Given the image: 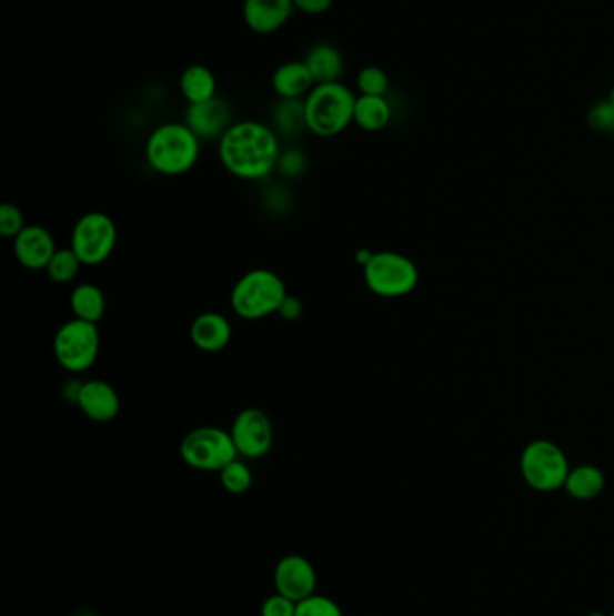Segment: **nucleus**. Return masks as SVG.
Here are the masks:
<instances>
[{"label":"nucleus","instance_id":"9","mask_svg":"<svg viewBox=\"0 0 614 616\" xmlns=\"http://www.w3.org/2000/svg\"><path fill=\"white\" fill-rule=\"evenodd\" d=\"M118 245V225L103 211H89L72 228L71 248L87 267H95L110 259Z\"/></svg>","mask_w":614,"mask_h":616},{"label":"nucleus","instance_id":"14","mask_svg":"<svg viewBox=\"0 0 614 616\" xmlns=\"http://www.w3.org/2000/svg\"><path fill=\"white\" fill-rule=\"evenodd\" d=\"M77 406L81 413L98 424H107L120 415V393L112 384L101 378H89L81 384Z\"/></svg>","mask_w":614,"mask_h":616},{"label":"nucleus","instance_id":"24","mask_svg":"<svg viewBox=\"0 0 614 616\" xmlns=\"http://www.w3.org/2000/svg\"><path fill=\"white\" fill-rule=\"evenodd\" d=\"M81 265L83 263H81L78 254L69 245V248L57 249V253L53 254V259L49 262L46 273H48L51 282L58 283V285H66V283L77 280Z\"/></svg>","mask_w":614,"mask_h":616},{"label":"nucleus","instance_id":"12","mask_svg":"<svg viewBox=\"0 0 614 616\" xmlns=\"http://www.w3.org/2000/svg\"><path fill=\"white\" fill-rule=\"evenodd\" d=\"M57 249L51 231L39 224L26 225L13 240L14 259L28 271H46Z\"/></svg>","mask_w":614,"mask_h":616},{"label":"nucleus","instance_id":"5","mask_svg":"<svg viewBox=\"0 0 614 616\" xmlns=\"http://www.w3.org/2000/svg\"><path fill=\"white\" fill-rule=\"evenodd\" d=\"M182 462L202 473H220L231 462L240 458L229 431L217 425L195 427L181 440Z\"/></svg>","mask_w":614,"mask_h":616},{"label":"nucleus","instance_id":"34","mask_svg":"<svg viewBox=\"0 0 614 616\" xmlns=\"http://www.w3.org/2000/svg\"><path fill=\"white\" fill-rule=\"evenodd\" d=\"M372 256L373 251H370V249H359L358 253H355V262H358V265H361V267H364V265L372 260Z\"/></svg>","mask_w":614,"mask_h":616},{"label":"nucleus","instance_id":"2","mask_svg":"<svg viewBox=\"0 0 614 616\" xmlns=\"http://www.w3.org/2000/svg\"><path fill=\"white\" fill-rule=\"evenodd\" d=\"M201 143L187 123H162L148 135L144 158L153 172L179 178L195 166Z\"/></svg>","mask_w":614,"mask_h":616},{"label":"nucleus","instance_id":"38","mask_svg":"<svg viewBox=\"0 0 614 616\" xmlns=\"http://www.w3.org/2000/svg\"><path fill=\"white\" fill-rule=\"evenodd\" d=\"M610 616H614V613H613V615H610Z\"/></svg>","mask_w":614,"mask_h":616},{"label":"nucleus","instance_id":"28","mask_svg":"<svg viewBox=\"0 0 614 616\" xmlns=\"http://www.w3.org/2000/svg\"><path fill=\"white\" fill-rule=\"evenodd\" d=\"M24 213L20 210L19 205L6 202L0 205V234L4 239L14 240V236L26 228Z\"/></svg>","mask_w":614,"mask_h":616},{"label":"nucleus","instance_id":"29","mask_svg":"<svg viewBox=\"0 0 614 616\" xmlns=\"http://www.w3.org/2000/svg\"><path fill=\"white\" fill-rule=\"evenodd\" d=\"M587 123L596 132H614V107L610 100L596 103L587 114Z\"/></svg>","mask_w":614,"mask_h":616},{"label":"nucleus","instance_id":"7","mask_svg":"<svg viewBox=\"0 0 614 616\" xmlns=\"http://www.w3.org/2000/svg\"><path fill=\"white\" fill-rule=\"evenodd\" d=\"M100 329L89 321L72 317L54 334V359L72 375L89 372L100 357Z\"/></svg>","mask_w":614,"mask_h":616},{"label":"nucleus","instance_id":"1","mask_svg":"<svg viewBox=\"0 0 614 616\" xmlns=\"http://www.w3.org/2000/svg\"><path fill=\"white\" fill-rule=\"evenodd\" d=\"M219 158L233 178L263 181L278 170L280 138L276 130L260 121H234L219 139Z\"/></svg>","mask_w":614,"mask_h":616},{"label":"nucleus","instance_id":"35","mask_svg":"<svg viewBox=\"0 0 614 616\" xmlns=\"http://www.w3.org/2000/svg\"><path fill=\"white\" fill-rule=\"evenodd\" d=\"M610 101L611 103H613V107H614V85H613V89H611Z\"/></svg>","mask_w":614,"mask_h":616},{"label":"nucleus","instance_id":"33","mask_svg":"<svg viewBox=\"0 0 614 616\" xmlns=\"http://www.w3.org/2000/svg\"><path fill=\"white\" fill-rule=\"evenodd\" d=\"M294 8L305 14H323L334 6V0H292Z\"/></svg>","mask_w":614,"mask_h":616},{"label":"nucleus","instance_id":"32","mask_svg":"<svg viewBox=\"0 0 614 616\" xmlns=\"http://www.w3.org/2000/svg\"><path fill=\"white\" fill-rule=\"evenodd\" d=\"M278 315L285 321H291V323L292 321L300 320L301 315H303V302L298 296L286 294L285 300L281 303L280 311H278Z\"/></svg>","mask_w":614,"mask_h":616},{"label":"nucleus","instance_id":"18","mask_svg":"<svg viewBox=\"0 0 614 616\" xmlns=\"http://www.w3.org/2000/svg\"><path fill=\"white\" fill-rule=\"evenodd\" d=\"M306 68L314 77L315 85L320 83H334L341 80L344 71V58L332 43H314L309 49L305 60Z\"/></svg>","mask_w":614,"mask_h":616},{"label":"nucleus","instance_id":"26","mask_svg":"<svg viewBox=\"0 0 614 616\" xmlns=\"http://www.w3.org/2000/svg\"><path fill=\"white\" fill-rule=\"evenodd\" d=\"M358 89L361 97H386V92L390 91V78L381 68L368 65L359 71Z\"/></svg>","mask_w":614,"mask_h":616},{"label":"nucleus","instance_id":"25","mask_svg":"<svg viewBox=\"0 0 614 616\" xmlns=\"http://www.w3.org/2000/svg\"><path fill=\"white\" fill-rule=\"evenodd\" d=\"M220 483L229 494L240 496V494L248 493L251 485H253V473L249 465L243 460L236 458L228 465V467L220 471Z\"/></svg>","mask_w":614,"mask_h":616},{"label":"nucleus","instance_id":"16","mask_svg":"<svg viewBox=\"0 0 614 616\" xmlns=\"http://www.w3.org/2000/svg\"><path fill=\"white\" fill-rule=\"evenodd\" d=\"M190 337L201 352L217 354L231 343L233 326L220 312H202L191 323Z\"/></svg>","mask_w":614,"mask_h":616},{"label":"nucleus","instance_id":"31","mask_svg":"<svg viewBox=\"0 0 614 616\" xmlns=\"http://www.w3.org/2000/svg\"><path fill=\"white\" fill-rule=\"evenodd\" d=\"M295 604L291 598L283 597L280 593L265 598L260 609L262 616H295Z\"/></svg>","mask_w":614,"mask_h":616},{"label":"nucleus","instance_id":"8","mask_svg":"<svg viewBox=\"0 0 614 616\" xmlns=\"http://www.w3.org/2000/svg\"><path fill=\"white\" fill-rule=\"evenodd\" d=\"M520 468L524 482L538 493H553L564 488L570 474L566 454L555 442L546 438L534 440L524 447Z\"/></svg>","mask_w":614,"mask_h":616},{"label":"nucleus","instance_id":"22","mask_svg":"<svg viewBox=\"0 0 614 616\" xmlns=\"http://www.w3.org/2000/svg\"><path fill=\"white\" fill-rule=\"evenodd\" d=\"M391 121L390 101L384 97H359L355 101L353 123L366 132L386 129Z\"/></svg>","mask_w":614,"mask_h":616},{"label":"nucleus","instance_id":"15","mask_svg":"<svg viewBox=\"0 0 614 616\" xmlns=\"http://www.w3.org/2000/svg\"><path fill=\"white\" fill-rule=\"evenodd\" d=\"M294 11L292 0H243V20L256 34L276 33L285 28Z\"/></svg>","mask_w":614,"mask_h":616},{"label":"nucleus","instance_id":"6","mask_svg":"<svg viewBox=\"0 0 614 616\" xmlns=\"http://www.w3.org/2000/svg\"><path fill=\"white\" fill-rule=\"evenodd\" d=\"M366 287L379 297L396 300L416 289L420 282L419 267L413 260L396 251H379L362 267Z\"/></svg>","mask_w":614,"mask_h":616},{"label":"nucleus","instance_id":"27","mask_svg":"<svg viewBox=\"0 0 614 616\" xmlns=\"http://www.w3.org/2000/svg\"><path fill=\"white\" fill-rule=\"evenodd\" d=\"M295 616H344L335 600L324 595H310L295 604Z\"/></svg>","mask_w":614,"mask_h":616},{"label":"nucleus","instance_id":"36","mask_svg":"<svg viewBox=\"0 0 614 616\" xmlns=\"http://www.w3.org/2000/svg\"><path fill=\"white\" fill-rule=\"evenodd\" d=\"M77 616H98V615H94V613H80V615H77Z\"/></svg>","mask_w":614,"mask_h":616},{"label":"nucleus","instance_id":"21","mask_svg":"<svg viewBox=\"0 0 614 616\" xmlns=\"http://www.w3.org/2000/svg\"><path fill=\"white\" fill-rule=\"evenodd\" d=\"M71 311L77 320L100 323L107 312L105 292L101 291L94 283H80L72 289Z\"/></svg>","mask_w":614,"mask_h":616},{"label":"nucleus","instance_id":"4","mask_svg":"<svg viewBox=\"0 0 614 616\" xmlns=\"http://www.w3.org/2000/svg\"><path fill=\"white\" fill-rule=\"evenodd\" d=\"M286 294L285 282L274 271L253 269L234 283L229 302L242 320L258 321L278 314Z\"/></svg>","mask_w":614,"mask_h":616},{"label":"nucleus","instance_id":"3","mask_svg":"<svg viewBox=\"0 0 614 616\" xmlns=\"http://www.w3.org/2000/svg\"><path fill=\"white\" fill-rule=\"evenodd\" d=\"M358 97L341 82L320 83L309 92L305 103L306 130L318 138H335L353 123Z\"/></svg>","mask_w":614,"mask_h":616},{"label":"nucleus","instance_id":"13","mask_svg":"<svg viewBox=\"0 0 614 616\" xmlns=\"http://www.w3.org/2000/svg\"><path fill=\"white\" fill-rule=\"evenodd\" d=\"M184 123L195 132L201 141H214L228 132L233 124V109L222 98L188 105Z\"/></svg>","mask_w":614,"mask_h":616},{"label":"nucleus","instance_id":"10","mask_svg":"<svg viewBox=\"0 0 614 616\" xmlns=\"http://www.w3.org/2000/svg\"><path fill=\"white\" fill-rule=\"evenodd\" d=\"M229 433L240 458H263L271 453L274 445V427L271 418L260 407H245L240 411L239 415L234 416Z\"/></svg>","mask_w":614,"mask_h":616},{"label":"nucleus","instance_id":"19","mask_svg":"<svg viewBox=\"0 0 614 616\" xmlns=\"http://www.w3.org/2000/svg\"><path fill=\"white\" fill-rule=\"evenodd\" d=\"M181 94L188 101V105H197L204 101L217 98V77L210 68H205L202 63H193L190 68L184 69L181 74Z\"/></svg>","mask_w":614,"mask_h":616},{"label":"nucleus","instance_id":"23","mask_svg":"<svg viewBox=\"0 0 614 616\" xmlns=\"http://www.w3.org/2000/svg\"><path fill=\"white\" fill-rule=\"evenodd\" d=\"M272 123L278 134L298 135L306 130L305 103L303 100H280L272 112Z\"/></svg>","mask_w":614,"mask_h":616},{"label":"nucleus","instance_id":"17","mask_svg":"<svg viewBox=\"0 0 614 616\" xmlns=\"http://www.w3.org/2000/svg\"><path fill=\"white\" fill-rule=\"evenodd\" d=\"M314 87V77L303 60L283 63L272 74V89L280 100H305Z\"/></svg>","mask_w":614,"mask_h":616},{"label":"nucleus","instance_id":"37","mask_svg":"<svg viewBox=\"0 0 614 616\" xmlns=\"http://www.w3.org/2000/svg\"><path fill=\"white\" fill-rule=\"evenodd\" d=\"M590 616H605V615H602V613H591Z\"/></svg>","mask_w":614,"mask_h":616},{"label":"nucleus","instance_id":"11","mask_svg":"<svg viewBox=\"0 0 614 616\" xmlns=\"http://www.w3.org/2000/svg\"><path fill=\"white\" fill-rule=\"evenodd\" d=\"M272 580L276 593L294 603L305 600L310 595H314L318 588L315 568L303 555H285L283 559L278 561Z\"/></svg>","mask_w":614,"mask_h":616},{"label":"nucleus","instance_id":"20","mask_svg":"<svg viewBox=\"0 0 614 616\" xmlns=\"http://www.w3.org/2000/svg\"><path fill=\"white\" fill-rule=\"evenodd\" d=\"M566 493L578 502H591L601 496L605 488V476L601 467L591 464L576 465L570 468L566 483Z\"/></svg>","mask_w":614,"mask_h":616},{"label":"nucleus","instance_id":"30","mask_svg":"<svg viewBox=\"0 0 614 616\" xmlns=\"http://www.w3.org/2000/svg\"><path fill=\"white\" fill-rule=\"evenodd\" d=\"M306 158L305 153L298 149L286 150L281 152L280 163L278 170L289 175V178H298L301 173L305 172Z\"/></svg>","mask_w":614,"mask_h":616}]
</instances>
